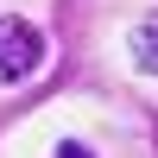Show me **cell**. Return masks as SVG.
Returning a JSON list of instances; mask_svg holds the SVG:
<instances>
[{"label": "cell", "mask_w": 158, "mask_h": 158, "mask_svg": "<svg viewBox=\"0 0 158 158\" xmlns=\"http://www.w3.org/2000/svg\"><path fill=\"white\" fill-rule=\"evenodd\" d=\"M38 63H44V38H38V25L0 13V82H25Z\"/></svg>", "instance_id": "6da1fadb"}, {"label": "cell", "mask_w": 158, "mask_h": 158, "mask_svg": "<svg viewBox=\"0 0 158 158\" xmlns=\"http://www.w3.org/2000/svg\"><path fill=\"white\" fill-rule=\"evenodd\" d=\"M127 51H133V63L146 76H158V13H146V19L133 25V38H127Z\"/></svg>", "instance_id": "7a4b0ae2"}, {"label": "cell", "mask_w": 158, "mask_h": 158, "mask_svg": "<svg viewBox=\"0 0 158 158\" xmlns=\"http://www.w3.org/2000/svg\"><path fill=\"white\" fill-rule=\"evenodd\" d=\"M57 158H95V152H89L82 139H57Z\"/></svg>", "instance_id": "3957f363"}]
</instances>
